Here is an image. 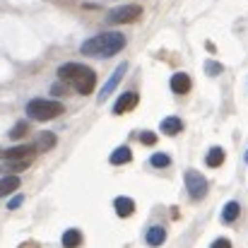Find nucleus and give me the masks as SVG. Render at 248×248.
<instances>
[{
  "instance_id": "nucleus-1",
  "label": "nucleus",
  "mask_w": 248,
  "mask_h": 248,
  "mask_svg": "<svg viewBox=\"0 0 248 248\" xmlns=\"http://www.w3.org/2000/svg\"><path fill=\"white\" fill-rule=\"evenodd\" d=\"M125 48V34L121 31H104L96 34L92 39H87L80 46L82 56H92V58H111L116 53H121Z\"/></svg>"
},
{
  "instance_id": "nucleus-2",
  "label": "nucleus",
  "mask_w": 248,
  "mask_h": 248,
  "mask_svg": "<svg viewBox=\"0 0 248 248\" xmlns=\"http://www.w3.org/2000/svg\"><path fill=\"white\" fill-rule=\"evenodd\" d=\"M58 78L73 82L75 89H78V94H84V96L92 94V89H94V84H96L94 70L87 68V65H80V63H65V65H61V68H58Z\"/></svg>"
},
{
  "instance_id": "nucleus-3",
  "label": "nucleus",
  "mask_w": 248,
  "mask_h": 248,
  "mask_svg": "<svg viewBox=\"0 0 248 248\" xmlns=\"http://www.w3.org/2000/svg\"><path fill=\"white\" fill-rule=\"evenodd\" d=\"M63 113V104L56 99H31L27 104V116L31 121H51Z\"/></svg>"
},
{
  "instance_id": "nucleus-4",
  "label": "nucleus",
  "mask_w": 248,
  "mask_h": 248,
  "mask_svg": "<svg viewBox=\"0 0 248 248\" xmlns=\"http://www.w3.org/2000/svg\"><path fill=\"white\" fill-rule=\"evenodd\" d=\"M183 181H186L188 195H190L193 200H202V198L207 195V178H205L200 171H195V169H188V171L183 173Z\"/></svg>"
},
{
  "instance_id": "nucleus-5",
  "label": "nucleus",
  "mask_w": 248,
  "mask_h": 248,
  "mask_svg": "<svg viewBox=\"0 0 248 248\" xmlns=\"http://www.w3.org/2000/svg\"><path fill=\"white\" fill-rule=\"evenodd\" d=\"M140 17H142V7L140 5H121V7H116V10H111L106 15V22L108 24H130V22H135Z\"/></svg>"
},
{
  "instance_id": "nucleus-6",
  "label": "nucleus",
  "mask_w": 248,
  "mask_h": 248,
  "mask_svg": "<svg viewBox=\"0 0 248 248\" xmlns=\"http://www.w3.org/2000/svg\"><path fill=\"white\" fill-rule=\"evenodd\" d=\"M34 155H36L34 145H15L10 150H2L0 152V159H5L7 164H12V162H31Z\"/></svg>"
},
{
  "instance_id": "nucleus-7",
  "label": "nucleus",
  "mask_w": 248,
  "mask_h": 248,
  "mask_svg": "<svg viewBox=\"0 0 248 248\" xmlns=\"http://www.w3.org/2000/svg\"><path fill=\"white\" fill-rule=\"evenodd\" d=\"M125 70H128V63H121V65L113 70V75L108 78V82L104 84V87H101V92H99V104H101V101H106V99H108V94L118 87V82H121V80H123V75H125Z\"/></svg>"
},
{
  "instance_id": "nucleus-8",
  "label": "nucleus",
  "mask_w": 248,
  "mask_h": 248,
  "mask_svg": "<svg viewBox=\"0 0 248 248\" xmlns=\"http://www.w3.org/2000/svg\"><path fill=\"white\" fill-rule=\"evenodd\" d=\"M135 106H138V94H135V92H125V94H121L118 101L113 104V113L121 116V113H125V111H133Z\"/></svg>"
},
{
  "instance_id": "nucleus-9",
  "label": "nucleus",
  "mask_w": 248,
  "mask_h": 248,
  "mask_svg": "<svg viewBox=\"0 0 248 248\" xmlns=\"http://www.w3.org/2000/svg\"><path fill=\"white\" fill-rule=\"evenodd\" d=\"M169 87H171L173 94H186V92L190 89V78H188L186 73H176V75L169 80Z\"/></svg>"
},
{
  "instance_id": "nucleus-10",
  "label": "nucleus",
  "mask_w": 248,
  "mask_h": 248,
  "mask_svg": "<svg viewBox=\"0 0 248 248\" xmlns=\"http://www.w3.org/2000/svg\"><path fill=\"white\" fill-rule=\"evenodd\" d=\"M113 207H116V215H118V217H130V215L135 212V202H133L130 198H125V195L116 198V200H113Z\"/></svg>"
},
{
  "instance_id": "nucleus-11",
  "label": "nucleus",
  "mask_w": 248,
  "mask_h": 248,
  "mask_svg": "<svg viewBox=\"0 0 248 248\" xmlns=\"http://www.w3.org/2000/svg\"><path fill=\"white\" fill-rule=\"evenodd\" d=\"M159 128H162V133H164V135H178V133L183 130V121H181L178 116H169V118L162 121V125H159Z\"/></svg>"
},
{
  "instance_id": "nucleus-12",
  "label": "nucleus",
  "mask_w": 248,
  "mask_h": 248,
  "mask_svg": "<svg viewBox=\"0 0 248 248\" xmlns=\"http://www.w3.org/2000/svg\"><path fill=\"white\" fill-rule=\"evenodd\" d=\"M130 159H133V152H130V147H125V145H123V147H118V150H113V152H111V157H108V162H111L113 166L128 164Z\"/></svg>"
},
{
  "instance_id": "nucleus-13",
  "label": "nucleus",
  "mask_w": 248,
  "mask_h": 248,
  "mask_svg": "<svg viewBox=\"0 0 248 248\" xmlns=\"http://www.w3.org/2000/svg\"><path fill=\"white\" fill-rule=\"evenodd\" d=\"M166 241V229L164 227H150L147 229V244L152 248H157V246H162Z\"/></svg>"
},
{
  "instance_id": "nucleus-14",
  "label": "nucleus",
  "mask_w": 248,
  "mask_h": 248,
  "mask_svg": "<svg viewBox=\"0 0 248 248\" xmlns=\"http://www.w3.org/2000/svg\"><path fill=\"white\" fill-rule=\"evenodd\" d=\"M239 215H241V205L232 200V202H227L224 210H222V222H224V224H232V222H236Z\"/></svg>"
},
{
  "instance_id": "nucleus-15",
  "label": "nucleus",
  "mask_w": 248,
  "mask_h": 248,
  "mask_svg": "<svg viewBox=\"0 0 248 248\" xmlns=\"http://www.w3.org/2000/svg\"><path fill=\"white\" fill-rule=\"evenodd\" d=\"M51 147H56V135H53V133H41V135L36 138L34 150H36V152H48Z\"/></svg>"
},
{
  "instance_id": "nucleus-16",
  "label": "nucleus",
  "mask_w": 248,
  "mask_h": 248,
  "mask_svg": "<svg viewBox=\"0 0 248 248\" xmlns=\"http://www.w3.org/2000/svg\"><path fill=\"white\" fill-rule=\"evenodd\" d=\"M17 188H19V178H17V176H5V178H0V198L15 193Z\"/></svg>"
},
{
  "instance_id": "nucleus-17",
  "label": "nucleus",
  "mask_w": 248,
  "mask_h": 248,
  "mask_svg": "<svg viewBox=\"0 0 248 248\" xmlns=\"http://www.w3.org/2000/svg\"><path fill=\"white\" fill-rule=\"evenodd\" d=\"M82 244V232L80 229H68L63 234V246L65 248H78Z\"/></svg>"
},
{
  "instance_id": "nucleus-18",
  "label": "nucleus",
  "mask_w": 248,
  "mask_h": 248,
  "mask_svg": "<svg viewBox=\"0 0 248 248\" xmlns=\"http://www.w3.org/2000/svg\"><path fill=\"white\" fill-rule=\"evenodd\" d=\"M205 164L212 166V169L222 166L224 164V150H222V147H212V150L207 152V157H205Z\"/></svg>"
},
{
  "instance_id": "nucleus-19",
  "label": "nucleus",
  "mask_w": 248,
  "mask_h": 248,
  "mask_svg": "<svg viewBox=\"0 0 248 248\" xmlns=\"http://www.w3.org/2000/svg\"><path fill=\"white\" fill-rule=\"evenodd\" d=\"M29 133V123L27 121H19L12 130H10V140H19V138H24Z\"/></svg>"
},
{
  "instance_id": "nucleus-20",
  "label": "nucleus",
  "mask_w": 248,
  "mask_h": 248,
  "mask_svg": "<svg viewBox=\"0 0 248 248\" xmlns=\"http://www.w3.org/2000/svg\"><path fill=\"white\" fill-rule=\"evenodd\" d=\"M150 164L155 166V169H164V166L171 164V157H169V155H164V152H157V155H152Z\"/></svg>"
},
{
  "instance_id": "nucleus-21",
  "label": "nucleus",
  "mask_w": 248,
  "mask_h": 248,
  "mask_svg": "<svg viewBox=\"0 0 248 248\" xmlns=\"http://www.w3.org/2000/svg\"><path fill=\"white\" fill-rule=\"evenodd\" d=\"M222 70H224V68H222V63H217V61H207V63H205V73H207V75H212V78H215V75H219Z\"/></svg>"
},
{
  "instance_id": "nucleus-22",
  "label": "nucleus",
  "mask_w": 248,
  "mask_h": 248,
  "mask_svg": "<svg viewBox=\"0 0 248 248\" xmlns=\"http://www.w3.org/2000/svg\"><path fill=\"white\" fill-rule=\"evenodd\" d=\"M140 140H142L145 145H155V142H157V135H155L152 130H145V133H140Z\"/></svg>"
},
{
  "instance_id": "nucleus-23",
  "label": "nucleus",
  "mask_w": 248,
  "mask_h": 248,
  "mask_svg": "<svg viewBox=\"0 0 248 248\" xmlns=\"http://www.w3.org/2000/svg\"><path fill=\"white\" fill-rule=\"evenodd\" d=\"M22 202H24V198H22V195H15V198H12V200L7 202V210H17V207H19Z\"/></svg>"
},
{
  "instance_id": "nucleus-24",
  "label": "nucleus",
  "mask_w": 248,
  "mask_h": 248,
  "mask_svg": "<svg viewBox=\"0 0 248 248\" xmlns=\"http://www.w3.org/2000/svg\"><path fill=\"white\" fill-rule=\"evenodd\" d=\"M210 248H232V244H229V239H217V241H212Z\"/></svg>"
},
{
  "instance_id": "nucleus-25",
  "label": "nucleus",
  "mask_w": 248,
  "mask_h": 248,
  "mask_svg": "<svg viewBox=\"0 0 248 248\" xmlns=\"http://www.w3.org/2000/svg\"><path fill=\"white\" fill-rule=\"evenodd\" d=\"M31 164V162H12V164H7L12 171H22V169H27V166Z\"/></svg>"
},
{
  "instance_id": "nucleus-26",
  "label": "nucleus",
  "mask_w": 248,
  "mask_h": 248,
  "mask_svg": "<svg viewBox=\"0 0 248 248\" xmlns=\"http://www.w3.org/2000/svg\"><path fill=\"white\" fill-rule=\"evenodd\" d=\"M65 92H68V89H65L63 84H53V87H51V94H56V96H61V94H65Z\"/></svg>"
},
{
  "instance_id": "nucleus-27",
  "label": "nucleus",
  "mask_w": 248,
  "mask_h": 248,
  "mask_svg": "<svg viewBox=\"0 0 248 248\" xmlns=\"http://www.w3.org/2000/svg\"><path fill=\"white\" fill-rule=\"evenodd\" d=\"M244 159H246V164H248V150H246V157H244Z\"/></svg>"
}]
</instances>
